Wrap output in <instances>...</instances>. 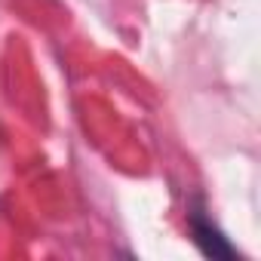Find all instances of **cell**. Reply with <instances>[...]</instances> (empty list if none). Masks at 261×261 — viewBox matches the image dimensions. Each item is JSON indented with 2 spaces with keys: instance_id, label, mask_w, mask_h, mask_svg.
Instances as JSON below:
<instances>
[{
  "instance_id": "6da1fadb",
  "label": "cell",
  "mask_w": 261,
  "mask_h": 261,
  "mask_svg": "<svg viewBox=\"0 0 261 261\" xmlns=\"http://www.w3.org/2000/svg\"><path fill=\"white\" fill-rule=\"evenodd\" d=\"M185 224H188V233L194 240V246L206 255V258H215V261H240V249L230 243V237L221 230V224L212 218V209L206 203L203 194H194L188 200V209H185Z\"/></svg>"
}]
</instances>
